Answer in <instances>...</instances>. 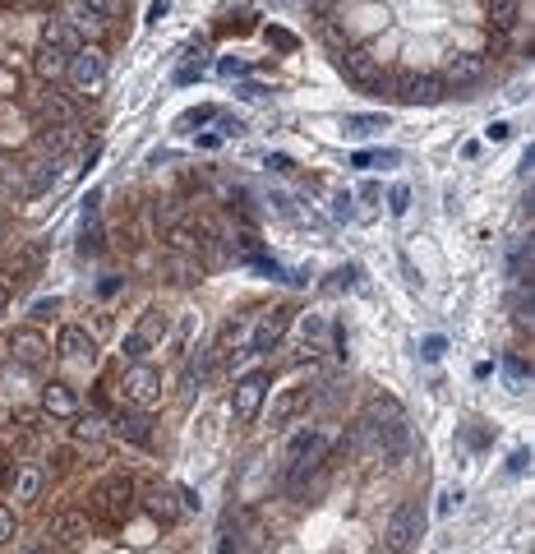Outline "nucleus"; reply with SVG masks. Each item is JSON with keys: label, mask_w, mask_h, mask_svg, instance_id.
<instances>
[{"label": "nucleus", "mask_w": 535, "mask_h": 554, "mask_svg": "<svg viewBox=\"0 0 535 554\" xmlns=\"http://www.w3.org/2000/svg\"><path fill=\"white\" fill-rule=\"evenodd\" d=\"M24 554H42V549H24Z\"/></svg>", "instance_id": "obj_54"}, {"label": "nucleus", "mask_w": 535, "mask_h": 554, "mask_svg": "<svg viewBox=\"0 0 535 554\" xmlns=\"http://www.w3.org/2000/svg\"><path fill=\"white\" fill-rule=\"evenodd\" d=\"M167 245H171V254H199V231L190 222H176L167 231Z\"/></svg>", "instance_id": "obj_29"}, {"label": "nucleus", "mask_w": 535, "mask_h": 554, "mask_svg": "<svg viewBox=\"0 0 535 554\" xmlns=\"http://www.w3.org/2000/svg\"><path fill=\"white\" fill-rule=\"evenodd\" d=\"M241 97H250V102H259V97H263V88H259V84H245V88H241Z\"/></svg>", "instance_id": "obj_51"}, {"label": "nucleus", "mask_w": 535, "mask_h": 554, "mask_svg": "<svg viewBox=\"0 0 535 554\" xmlns=\"http://www.w3.org/2000/svg\"><path fill=\"white\" fill-rule=\"evenodd\" d=\"M443 346H448L443 337H429V342H425V361H438V356H443Z\"/></svg>", "instance_id": "obj_44"}, {"label": "nucleus", "mask_w": 535, "mask_h": 554, "mask_svg": "<svg viewBox=\"0 0 535 554\" xmlns=\"http://www.w3.org/2000/svg\"><path fill=\"white\" fill-rule=\"evenodd\" d=\"M517 5H521V0H494V5H489V24L499 33H512L517 28Z\"/></svg>", "instance_id": "obj_30"}, {"label": "nucleus", "mask_w": 535, "mask_h": 554, "mask_svg": "<svg viewBox=\"0 0 535 554\" xmlns=\"http://www.w3.org/2000/svg\"><path fill=\"white\" fill-rule=\"evenodd\" d=\"M65 65H69V56L60 51V46H37L33 51V69H37V79H46V84H56V79H65Z\"/></svg>", "instance_id": "obj_22"}, {"label": "nucleus", "mask_w": 535, "mask_h": 554, "mask_svg": "<svg viewBox=\"0 0 535 554\" xmlns=\"http://www.w3.org/2000/svg\"><path fill=\"white\" fill-rule=\"evenodd\" d=\"M19 421H24V430H33V435H42V430H51V416L37 406V411H19Z\"/></svg>", "instance_id": "obj_37"}, {"label": "nucleus", "mask_w": 535, "mask_h": 554, "mask_svg": "<svg viewBox=\"0 0 535 554\" xmlns=\"http://www.w3.org/2000/svg\"><path fill=\"white\" fill-rule=\"evenodd\" d=\"M152 218H158V227H176V222H185V208H180V199H162L158 208H152Z\"/></svg>", "instance_id": "obj_33"}, {"label": "nucleus", "mask_w": 535, "mask_h": 554, "mask_svg": "<svg viewBox=\"0 0 535 554\" xmlns=\"http://www.w3.org/2000/svg\"><path fill=\"white\" fill-rule=\"evenodd\" d=\"M259 545H263V531L259 527H241L236 518H226L221 540H217V554H254Z\"/></svg>", "instance_id": "obj_15"}, {"label": "nucleus", "mask_w": 535, "mask_h": 554, "mask_svg": "<svg viewBox=\"0 0 535 554\" xmlns=\"http://www.w3.org/2000/svg\"><path fill=\"white\" fill-rule=\"evenodd\" d=\"M203 120H217V111H212V107H199V111L185 116V125H203Z\"/></svg>", "instance_id": "obj_43"}, {"label": "nucleus", "mask_w": 535, "mask_h": 554, "mask_svg": "<svg viewBox=\"0 0 535 554\" xmlns=\"http://www.w3.org/2000/svg\"><path fill=\"white\" fill-rule=\"evenodd\" d=\"M378 129H388V116H346V134L351 138H369Z\"/></svg>", "instance_id": "obj_31"}, {"label": "nucleus", "mask_w": 535, "mask_h": 554, "mask_svg": "<svg viewBox=\"0 0 535 554\" xmlns=\"http://www.w3.org/2000/svg\"><path fill=\"white\" fill-rule=\"evenodd\" d=\"M10 476H15V467H10V462H5V457H0V485H5V480H10Z\"/></svg>", "instance_id": "obj_52"}, {"label": "nucleus", "mask_w": 535, "mask_h": 554, "mask_svg": "<svg viewBox=\"0 0 535 554\" xmlns=\"http://www.w3.org/2000/svg\"><path fill=\"white\" fill-rule=\"evenodd\" d=\"M503 374H508V384H512V388H526V365H521V356H517V352H508V356H503Z\"/></svg>", "instance_id": "obj_34"}, {"label": "nucleus", "mask_w": 535, "mask_h": 554, "mask_svg": "<svg viewBox=\"0 0 535 554\" xmlns=\"http://www.w3.org/2000/svg\"><path fill=\"white\" fill-rule=\"evenodd\" d=\"M10 480H15V499H24V504L42 495V471H37L33 462H24V467H19Z\"/></svg>", "instance_id": "obj_28"}, {"label": "nucleus", "mask_w": 535, "mask_h": 554, "mask_svg": "<svg viewBox=\"0 0 535 554\" xmlns=\"http://www.w3.org/2000/svg\"><path fill=\"white\" fill-rule=\"evenodd\" d=\"M56 352H60L65 361H84V365H93V361H98V337H93L88 328H79V323H65L60 337H56Z\"/></svg>", "instance_id": "obj_11"}, {"label": "nucleus", "mask_w": 535, "mask_h": 554, "mask_svg": "<svg viewBox=\"0 0 535 554\" xmlns=\"http://www.w3.org/2000/svg\"><path fill=\"white\" fill-rule=\"evenodd\" d=\"M60 167H69V162H65V158H56V162H46V158L24 162V167H19V176H24V194L33 199V194L51 190V185H56V176H60Z\"/></svg>", "instance_id": "obj_18"}, {"label": "nucleus", "mask_w": 535, "mask_h": 554, "mask_svg": "<svg viewBox=\"0 0 535 554\" xmlns=\"http://www.w3.org/2000/svg\"><path fill=\"white\" fill-rule=\"evenodd\" d=\"M65 79H69V88H74V93L98 97V88L107 84V46L84 42L79 51L69 56V65H65Z\"/></svg>", "instance_id": "obj_3"}, {"label": "nucleus", "mask_w": 535, "mask_h": 554, "mask_svg": "<svg viewBox=\"0 0 535 554\" xmlns=\"http://www.w3.org/2000/svg\"><path fill=\"white\" fill-rule=\"evenodd\" d=\"M485 5H494V0H485Z\"/></svg>", "instance_id": "obj_55"}, {"label": "nucleus", "mask_w": 535, "mask_h": 554, "mask_svg": "<svg viewBox=\"0 0 535 554\" xmlns=\"http://www.w3.org/2000/svg\"><path fill=\"white\" fill-rule=\"evenodd\" d=\"M60 19H65L74 33H79L84 42H93V46H102V37L111 33V24H107L102 15H93V10L84 5V0H69V5L60 10Z\"/></svg>", "instance_id": "obj_10"}, {"label": "nucleus", "mask_w": 535, "mask_h": 554, "mask_svg": "<svg viewBox=\"0 0 535 554\" xmlns=\"http://www.w3.org/2000/svg\"><path fill=\"white\" fill-rule=\"evenodd\" d=\"M512 319H517V328H530V323H535V301H530L526 282L517 287V301H512Z\"/></svg>", "instance_id": "obj_32"}, {"label": "nucleus", "mask_w": 535, "mask_h": 554, "mask_svg": "<svg viewBox=\"0 0 535 554\" xmlns=\"http://www.w3.org/2000/svg\"><path fill=\"white\" fill-rule=\"evenodd\" d=\"M120 388H125V402L143 411V406H152V402L162 397V374L152 370L148 361H134V365L120 374Z\"/></svg>", "instance_id": "obj_6"}, {"label": "nucleus", "mask_w": 535, "mask_h": 554, "mask_svg": "<svg viewBox=\"0 0 535 554\" xmlns=\"http://www.w3.org/2000/svg\"><path fill=\"white\" fill-rule=\"evenodd\" d=\"M328 448H333V439L319 426H304L300 435H291V444H286V480L300 485L310 471H319L328 462Z\"/></svg>", "instance_id": "obj_2"}, {"label": "nucleus", "mask_w": 535, "mask_h": 554, "mask_svg": "<svg viewBox=\"0 0 535 554\" xmlns=\"http://www.w3.org/2000/svg\"><path fill=\"white\" fill-rule=\"evenodd\" d=\"M5 346H10V356H15L19 365H28V370H37V365L51 356V342H46V333H42L37 323H19V328H10Z\"/></svg>", "instance_id": "obj_7"}, {"label": "nucleus", "mask_w": 535, "mask_h": 554, "mask_svg": "<svg viewBox=\"0 0 535 554\" xmlns=\"http://www.w3.org/2000/svg\"><path fill=\"white\" fill-rule=\"evenodd\" d=\"M416 536H420V504H402V508L388 518L384 540H388L393 554H406V549L416 545Z\"/></svg>", "instance_id": "obj_9"}, {"label": "nucleus", "mask_w": 535, "mask_h": 554, "mask_svg": "<svg viewBox=\"0 0 535 554\" xmlns=\"http://www.w3.org/2000/svg\"><path fill=\"white\" fill-rule=\"evenodd\" d=\"M388 208H393V213L402 218L406 208H411V190H406V185H393V194H388Z\"/></svg>", "instance_id": "obj_39"}, {"label": "nucleus", "mask_w": 535, "mask_h": 554, "mask_svg": "<svg viewBox=\"0 0 535 554\" xmlns=\"http://www.w3.org/2000/svg\"><path fill=\"white\" fill-rule=\"evenodd\" d=\"M120 356H125V361H129V365H134V361H143V356H148V342H143V337H139V333H134V328H129V333H125V352H120Z\"/></svg>", "instance_id": "obj_36"}, {"label": "nucleus", "mask_w": 535, "mask_h": 554, "mask_svg": "<svg viewBox=\"0 0 535 554\" xmlns=\"http://www.w3.org/2000/svg\"><path fill=\"white\" fill-rule=\"evenodd\" d=\"M333 213H337V218H351V194H337V199H333Z\"/></svg>", "instance_id": "obj_46"}, {"label": "nucleus", "mask_w": 535, "mask_h": 554, "mask_svg": "<svg viewBox=\"0 0 535 554\" xmlns=\"http://www.w3.org/2000/svg\"><path fill=\"white\" fill-rule=\"evenodd\" d=\"M111 430H116V439H129V444H152V416H148V411H120Z\"/></svg>", "instance_id": "obj_20"}, {"label": "nucleus", "mask_w": 535, "mask_h": 554, "mask_svg": "<svg viewBox=\"0 0 535 554\" xmlns=\"http://www.w3.org/2000/svg\"><path fill=\"white\" fill-rule=\"evenodd\" d=\"M102 333H111V314H98L93 319V337H102Z\"/></svg>", "instance_id": "obj_49"}, {"label": "nucleus", "mask_w": 535, "mask_h": 554, "mask_svg": "<svg viewBox=\"0 0 535 554\" xmlns=\"http://www.w3.org/2000/svg\"><path fill=\"white\" fill-rule=\"evenodd\" d=\"M397 97H402V102H420V107H434V102H443V97H448V84H443L438 75H402V84H397Z\"/></svg>", "instance_id": "obj_14"}, {"label": "nucleus", "mask_w": 535, "mask_h": 554, "mask_svg": "<svg viewBox=\"0 0 535 554\" xmlns=\"http://www.w3.org/2000/svg\"><path fill=\"white\" fill-rule=\"evenodd\" d=\"M268 370H250L245 379H236V388H231V416L241 426H250V421H259V411H263V402H268Z\"/></svg>", "instance_id": "obj_5"}, {"label": "nucleus", "mask_w": 535, "mask_h": 554, "mask_svg": "<svg viewBox=\"0 0 535 554\" xmlns=\"http://www.w3.org/2000/svg\"><path fill=\"white\" fill-rule=\"evenodd\" d=\"M42 111L51 125H79V107H74L65 93H42Z\"/></svg>", "instance_id": "obj_27"}, {"label": "nucleus", "mask_w": 535, "mask_h": 554, "mask_svg": "<svg viewBox=\"0 0 535 554\" xmlns=\"http://www.w3.org/2000/svg\"><path fill=\"white\" fill-rule=\"evenodd\" d=\"M5 540H15V508L0 504V545H5Z\"/></svg>", "instance_id": "obj_40"}, {"label": "nucleus", "mask_w": 535, "mask_h": 554, "mask_svg": "<svg viewBox=\"0 0 535 554\" xmlns=\"http://www.w3.org/2000/svg\"><path fill=\"white\" fill-rule=\"evenodd\" d=\"M221 75H226V79H236V75H245V60H221Z\"/></svg>", "instance_id": "obj_45"}, {"label": "nucleus", "mask_w": 535, "mask_h": 554, "mask_svg": "<svg viewBox=\"0 0 535 554\" xmlns=\"http://www.w3.org/2000/svg\"><path fill=\"white\" fill-rule=\"evenodd\" d=\"M286 328H291V310H286V305L263 310V314H259V323H254V337H250V352H254V356H268L273 346L286 337Z\"/></svg>", "instance_id": "obj_8"}, {"label": "nucleus", "mask_w": 535, "mask_h": 554, "mask_svg": "<svg viewBox=\"0 0 535 554\" xmlns=\"http://www.w3.org/2000/svg\"><path fill=\"white\" fill-rule=\"evenodd\" d=\"M360 430H365V439H369L378 453H384V457H402L406 444H411L406 411H402V402H393V397H374V402L365 406Z\"/></svg>", "instance_id": "obj_1"}, {"label": "nucleus", "mask_w": 535, "mask_h": 554, "mask_svg": "<svg viewBox=\"0 0 535 554\" xmlns=\"http://www.w3.org/2000/svg\"><path fill=\"white\" fill-rule=\"evenodd\" d=\"M167 272H171V282H176V287H194V282H203V263H199V254H171V259H167Z\"/></svg>", "instance_id": "obj_25"}, {"label": "nucleus", "mask_w": 535, "mask_h": 554, "mask_svg": "<svg viewBox=\"0 0 535 554\" xmlns=\"http://www.w3.org/2000/svg\"><path fill=\"white\" fill-rule=\"evenodd\" d=\"M37 272V245H24V250H10L5 254V268H0V277L15 287V282H28V277Z\"/></svg>", "instance_id": "obj_21"}, {"label": "nucleus", "mask_w": 535, "mask_h": 554, "mask_svg": "<svg viewBox=\"0 0 535 554\" xmlns=\"http://www.w3.org/2000/svg\"><path fill=\"white\" fill-rule=\"evenodd\" d=\"M134 333H139V337H143L148 346H152V342H162V337L171 333V314H167V310H158V305H148Z\"/></svg>", "instance_id": "obj_26"}, {"label": "nucleus", "mask_w": 535, "mask_h": 554, "mask_svg": "<svg viewBox=\"0 0 535 554\" xmlns=\"http://www.w3.org/2000/svg\"><path fill=\"white\" fill-rule=\"evenodd\" d=\"M134 513V480L129 476H111L107 485H98L93 490V522H102V527H120L125 518Z\"/></svg>", "instance_id": "obj_4"}, {"label": "nucleus", "mask_w": 535, "mask_h": 554, "mask_svg": "<svg viewBox=\"0 0 535 554\" xmlns=\"http://www.w3.org/2000/svg\"><path fill=\"white\" fill-rule=\"evenodd\" d=\"M88 531H93V518H88L84 508H60V513L51 518V536H56V540H65V545L84 540Z\"/></svg>", "instance_id": "obj_19"}, {"label": "nucleus", "mask_w": 535, "mask_h": 554, "mask_svg": "<svg viewBox=\"0 0 535 554\" xmlns=\"http://www.w3.org/2000/svg\"><path fill=\"white\" fill-rule=\"evenodd\" d=\"M245 125L241 120H231V116H221V138H231V134H241Z\"/></svg>", "instance_id": "obj_48"}, {"label": "nucleus", "mask_w": 535, "mask_h": 554, "mask_svg": "<svg viewBox=\"0 0 535 554\" xmlns=\"http://www.w3.org/2000/svg\"><path fill=\"white\" fill-rule=\"evenodd\" d=\"M56 310H60V301H56V296H46V301H37V305H33V319H51Z\"/></svg>", "instance_id": "obj_42"}, {"label": "nucleus", "mask_w": 535, "mask_h": 554, "mask_svg": "<svg viewBox=\"0 0 535 554\" xmlns=\"http://www.w3.org/2000/svg\"><path fill=\"white\" fill-rule=\"evenodd\" d=\"M74 421H79V426H74V435H79L84 444H88V439H102V421H98V416H84V411H79Z\"/></svg>", "instance_id": "obj_35"}, {"label": "nucleus", "mask_w": 535, "mask_h": 554, "mask_svg": "<svg viewBox=\"0 0 535 554\" xmlns=\"http://www.w3.org/2000/svg\"><path fill=\"white\" fill-rule=\"evenodd\" d=\"M84 5H88L93 15H102V19L111 24V19H116L120 10H125V0H84Z\"/></svg>", "instance_id": "obj_38"}, {"label": "nucleus", "mask_w": 535, "mask_h": 554, "mask_svg": "<svg viewBox=\"0 0 535 554\" xmlns=\"http://www.w3.org/2000/svg\"><path fill=\"white\" fill-rule=\"evenodd\" d=\"M42 411L51 421H74V416H79V393H74V384H65V379L42 384Z\"/></svg>", "instance_id": "obj_13"}, {"label": "nucleus", "mask_w": 535, "mask_h": 554, "mask_svg": "<svg viewBox=\"0 0 535 554\" xmlns=\"http://www.w3.org/2000/svg\"><path fill=\"white\" fill-rule=\"evenodd\" d=\"M485 56H476V51H457V56H448V79L443 84H457V88H462V84H480L485 79Z\"/></svg>", "instance_id": "obj_17"}, {"label": "nucleus", "mask_w": 535, "mask_h": 554, "mask_svg": "<svg viewBox=\"0 0 535 554\" xmlns=\"http://www.w3.org/2000/svg\"><path fill=\"white\" fill-rule=\"evenodd\" d=\"M268 42H273V46H282V51H295V37H291L286 28H268Z\"/></svg>", "instance_id": "obj_41"}, {"label": "nucleus", "mask_w": 535, "mask_h": 554, "mask_svg": "<svg viewBox=\"0 0 535 554\" xmlns=\"http://www.w3.org/2000/svg\"><path fill=\"white\" fill-rule=\"evenodd\" d=\"M342 69H346V79L355 88H378V84H384V65H378L369 51H360V46L342 51Z\"/></svg>", "instance_id": "obj_12"}, {"label": "nucleus", "mask_w": 535, "mask_h": 554, "mask_svg": "<svg viewBox=\"0 0 535 554\" xmlns=\"http://www.w3.org/2000/svg\"><path fill=\"white\" fill-rule=\"evenodd\" d=\"M42 42H46V46H60L65 56H74V51L84 46V37L74 33V28L60 19V15H56V19H46V28H42Z\"/></svg>", "instance_id": "obj_24"}, {"label": "nucleus", "mask_w": 535, "mask_h": 554, "mask_svg": "<svg viewBox=\"0 0 535 554\" xmlns=\"http://www.w3.org/2000/svg\"><path fill=\"white\" fill-rule=\"evenodd\" d=\"M314 402V388H282L273 397V426H291L295 416H304Z\"/></svg>", "instance_id": "obj_16"}, {"label": "nucleus", "mask_w": 535, "mask_h": 554, "mask_svg": "<svg viewBox=\"0 0 535 554\" xmlns=\"http://www.w3.org/2000/svg\"><path fill=\"white\" fill-rule=\"evenodd\" d=\"M5 301H10V292H5V287H0V310H5Z\"/></svg>", "instance_id": "obj_53"}, {"label": "nucleus", "mask_w": 535, "mask_h": 554, "mask_svg": "<svg viewBox=\"0 0 535 554\" xmlns=\"http://www.w3.org/2000/svg\"><path fill=\"white\" fill-rule=\"evenodd\" d=\"M485 138H494V144H503V138H508V125H503V120H494V125L485 129Z\"/></svg>", "instance_id": "obj_47"}, {"label": "nucleus", "mask_w": 535, "mask_h": 554, "mask_svg": "<svg viewBox=\"0 0 535 554\" xmlns=\"http://www.w3.org/2000/svg\"><path fill=\"white\" fill-rule=\"evenodd\" d=\"M351 167H360V171H369V167H374V153H355V158H351Z\"/></svg>", "instance_id": "obj_50"}, {"label": "nucleus", "mask_w": 535, "mask_h": 554, "mask_svg": "<svg viewBox=\"0 0 535 554\" xmlns=\"http://www.w3.org/2000/svg\"><path fill=\"white\" fill-rule=\"evenodd\" d=\"M143 508H148V518H158V522H176L180 518L176 490H167V485H152V490L143 495Z\"/></svg>", "instance_id": "obj_23"}]
</instances>
